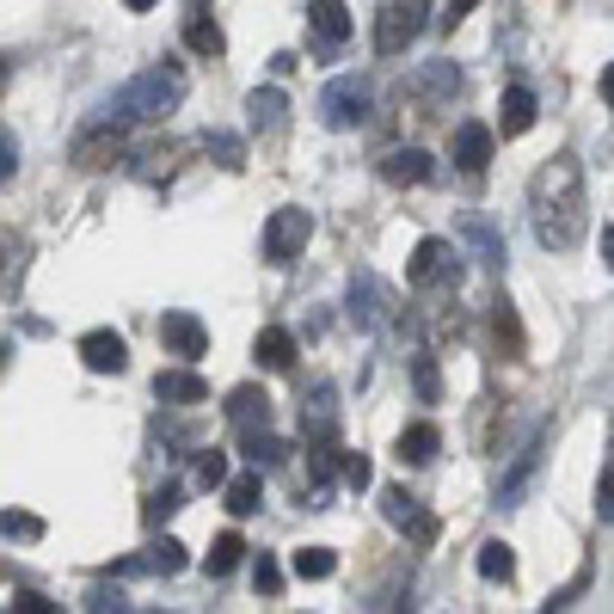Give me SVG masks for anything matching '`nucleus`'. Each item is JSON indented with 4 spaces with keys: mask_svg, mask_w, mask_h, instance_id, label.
<instances>
[{
    "mask_svg": "<svg viewBox=\"0 0 614 614\" xmlns=\"http://www.w3.org/2000/svg\"><path fill=\"white\" fill-rule=\"evenodd\" d=\"M529 222H534V241L548 253H577L590 234V215H584V166L577 154H548L529 178Z\"/></svg>",
    "mask_w": 614,
    "mask_h": 614,
    "instance_id": "obj_1",
    "label": "nucleus"
},
{
    "mask_svg": "<svg viewBox=\"0 0 614 614\" xmlns=\"http://www.w3.org/2000/svg\"><path fill=\"white\" fill-rule=\"evenodd\" d=\"M185 105V74H178L173 62H161V68H142V74H130V81L111 93V117L117 123H161V117H173V111Z\"/></svg>",
    "mask_w": 614,
    "mask_h": 614,
    "instance_id": "obj_2",
    "label": "nucleus"
},
{
    "mask_svg": "<svg viewBox=\"0 0 614 614\" xmlns=\"http://www.w3.org/2000/svg\"><path fill=\"white\" fill-rule=\"evenodd\" d=\"M345 307H350V326H362V332H388V326H400V301H393V289L375 277V270H350Z\"/></svg>",
    "mask_w": 614,
    "mask_h": 614,
    "instance_id": "obj_3",
    "label": "nucleus"
},
{
    "mask_svg": "<svg viewBox=\"0 0 614 614\" xmlns=\"http://www.w3.org/2000/svg\"><path fill=\"white\" fill-rule=\"evenodd\" d=\"M430 0H388L381 7V19H375V50L381 55H406L418 38H424V25H430Z\"/></svg>",
    "mask_w": 614,
    "mask_h": 614,
    "instance_id": "obj_4",
    "label": "nucleus"
},
{
    "mask_svg": "<svg viewBox=\"0 0 614 614\" xmlns=\"http://www.w3.org/2000/svg\"><path fill=\"white\" fill-rule=\"evenodd\" d=\"M412 289H454L461 283V246L442 241V234H424V241L412 246Z\"/></svg>",
    "mask_w": 614,
    "mask_h": 614,
    "instance_id": "obj_5",
    "label": "nucleus"
},
{
    "mask_svg": "<svg viewBox=\"0 0 614 614\" xmlns=\"http://www.w3.org/2000/svg\"><path fill=\"white\" fill-rule=\"evenodd\" d=\"M548 442H553V424L541 418V424L529 430V442H522L516 454H510V468H504V480H498V492H492V504L498 510H510L522 492H529V480L541 473V454H548Z\"/></svg>",
    "mask_w": 614,
    "mask_h": 614,
    "instance_id": "obj_6",
    "label": "nucleus"
},
{
    "mask_svg": "<svg viewBox=\"0 0 614 614\" xmlns=\"http://www.w3.org/2000/svg\"><path fill=\"white\" fill-rule=\"evenodd\" d=\"M307 241H314V215L307 209H270V222H265V258L270 265H295V258L307 253Z\"/></svg>",
    "mask_w": 614,
    "mask_h": 614,
    "instance_id": "obj_7",
    "label": "nucleus"
},
{
    "mask_svg": "<svg viewBox=\"0 0 614 614\" xmlns=\"http://www.w3.org/2000/svg\"><path fill=\"white\" fill-rule=\"evenodd\" d=\"M123 130H130V123H117L111 111L99 123H86V130L74 135V166H81V173H105V166H117L123 161Z\"/></svg>",
    "mask_w": 614,
    "mask_h": 614,
    "instance_id": "obj_8",
    "label": "nucleus"
},
{
    "mask_svg": "<svg viewBox=\"0 0 614 614\" xmlns=\"http://www.w3.org/2000/svg\"><path fill=\"white\" fill-rule=\"evenodd\" d=\"M301 442L307 449L338 442V388L332 381H314V388L301 393Z\"/></svg>",
    "mask_w": 614,
    "mask_h": 614,
    "instance_id": "obj_9",
    "label": "nucleus"
},
{
    "mask_svg": "<svg viewBox=\"0 0 614 614\" xmlns=\"http://www.w3.org/2000/svg\"><path fill=\"white\" fill-rule=\"evenodd\" d=\"M381 516H388L400 534H412L418 548H430V541H437V516H430L424 498H412L406 485H381Z\"/></svg>",
    "mask_w": 614,
    "mask_h": 614,
    "instance_id": "obj_10",
    "label": "nucleus"
},
{
    "mask_svg": "<svg viewBox=\"0 0 614 614\" xmlns=\"http://www.w3.org/2000/svg\"><path fill=\"white\" fill-rule=\"evenodd\" d=\"M320 117H326V130H362L369 123V86L362 81H332L320 93Z\"/></svg>",
    "mask_w": 614,
    "mask_h": 614,
    "instance_id": "obj_11",
    "label": "nucleus"
},
{
    "mask_svg": "<svg viewBox=\"0 0 614 614\" xmlns=\"http://www.w3.org/2000/svg\"><path fill=\"white\" fill-rule=\"evenodd\" d=\"M406 99H418L424 111L454 105V99H461V68H454V62H424V68H412V74H406Z\"/></svg>",
    "mask_w": 614,
    "mask_h": 614,
    "instance_id": "obj_12",
    "label": "nucleus"
},
{
    "mask_svg": "<svg viewBox=\"0 0 614 614\" xmlns=\"http://www.w3.org/2000/svg\"><path fill=\"white\" fill-rule=\"evenodd\" d=\"M161 345L173 350V357L197 362L203 350H209V326H203L197 314H185V307H173V314H161Z\"/></svg>",
    "mask_w": 614,
    "mask_h": 614,
    "instance_id": "obj_13",
    "label": "nucleus"
},
{
    "mask_svg": "<svg viewBox=\"0 0 614 614\" xmlns=\"http://www.w3.org/2000/svg\"><path fill=\"white\" fill-rule=\"evenodd\" d=\"M449 161L461 166L468 178H480L485 166H492V130H485V123H454V135H449Z\"/></svg>",
    "mask_w": 614,
    "mask_h": 614,
    "instance_id": "obj_14",
    "label": "nucleus"
},
{
    "mask_svg": "<svg viewBox=\"0 0 614 614\" xmlns=\"http://www.w3.org/2000/svg\"><path fill=\"white\" fill-rule=\"evenodd\" d=\"M454 234H461V241L473 246V258H480L485 270H504V265H510V246H504V234H498V227L485 222V215H461V222H454Z\"/></svg>",
    "mask_w": 614,
    "mask_h": 614,
    "instance_id": "obj_15",
    "label": "nucleus"
},
{
    "mask_svg": "<svg viewBox=\"0 0 614 614\" xmlns=\"http://www.w3.org/2000/svg\"><path fill=\"white\" fill-rule=\"evenodd\" d=\"M307 31H314V43H320V50H345L350 7H345V0H307Z\"/></svg>",
    "mask_w": 614,
    "mask_h": 614,
    "instance_id": "obj_16",
    "label": "nucleus"
},
{
    "mask_svg": "<svg viewBox=\"0 0 614 614\" xmlns=\"http://www.w3.org/2000/svg\"><path fill=\"white\" fill-rule=\"evenodd\" d=\"M381 178H388V185H430V178H437V161H430L424 147H388V154H381Z\"/></svg>",
    "mask_w": 614,
    "mask_h": 614,
    "instance_id": "obj_17",
    "label": "nucleus"
},
{
    "mask_svg": "<svg viewBox=\"0 0 614 614\" xmlns=\"http://www.w3.org/2000/svg\"><path fill=\"white\" fill-rule=\"evenodd\" d=\"M81 362L93 375H123V369H130V345H123L117 332H105V326H99V332L81 338Z\"/></svg>",
    "mask_w": 614,
    "mask_h": 614,
    "instance_id": "obj_18",
    "label": "nucleus"
},
{
    "mask_svg": "<svg viewBox=\"0 0 614 614\" xmlns=\"http://www.w3.org/2000/svg\"><path fill=\"white\" fill-rule=\"evenodd\" d=\"M154 400L161 406H203L209 400V381L197 369H161L154 375Z\"/></svg>",
    "mask_w": 614,
    "mask_h": 614,
    "instance_id": "obj_19",
    "label": "nucleus"
},
{
    "mask_svg": "<svg viewBox=\"0 0 614 614\" xmlns=\"http://www.w3.org/2000/svg\"><path fill=\"white\" fill-rule=\"evenodd\" d=\"M185 43H191L197 55H209V62L227 50V38H222V25H215V7H209V0H191V13H185Z\"/></svg>",
    "mask_w": 614,
    "mask_h": 614,
    "instance_id": "obj_20",
    "label": "nucleus"
},
{
    "mask_svg": "<svg viewBox=\"0 0 614 614\" xmlns=\"http://www.w3.org/2000/svg\"><path fill=\"white\" fill-rule=\"evenodd\" d=\"M253 357H258V369L283 375V369H295V357H301V345H295V332H283V326H265V332L253 338Z\"/></svg>",
    "mask_w": 614,
    "mask_h": 614,
    "instance_id": "obj_21",
    "label": "nucleus"
},
{
    "mask_svg": "<svg viewBox=\"0 0 614 614\" xmlns=\"http://www.w3.org/2000/svg\"><path fill=\"white\" fill-rule=\"evenodd\" d=\"M534 117H541V111H534L529 86H504V99H498V130H504V135H529Z\"/></svg>",
    "mask_w": 614,
    "mask_h": 614,
    "instance_id": "obj_22",
    "label": "nucleus"
},
{
    "mask_svg": "<svg viewBox=\"0 0 614 614\" xmlns=\"http://www.w3.org/2000/svg\"><path fill=\"white\" fill-rule=\"evenodd\" d=\"M227 418L241 430H270V393L265 388H234L227 393Z\"/></svg>",
    "mask_w": 614,
    "mask_h": 614,
    "instance_id": "obj_23",
    "label": "nucleus"
},
{
    "mask_svg": "<svg viewBox=\"0 0 614 614\" xmlns=\"http://www.w3.org/2000/svg\"><path fill=\"white\" fill-rule=\"evenodd\" d=\"M246 117H253V130H283L289 93H283V86H253V93H246Z\"/></svg>",
    "mask_w": 614,
    "mask_h": 614,
    "instance_id": "obj_24",
    "label": "nucleus"
},
{
    "mask_svg": "<svg viewBox=\"0 0 614 614\" xmlns=\"http://www.w3.org/2000/svg\"><path fill=\"white\" fill-rule=\"evenodd\" d=\"M222 504L234 510V516H258V510H265V480H258V468L234 473V480L222 485Z\"/></svg>",
    "mask_w": 614,
    "mask_h": 614,
    "instance_id": "obj_25",
    "label": "nucleus"
},
{
    "mask_svg": "<svg viewBox=\"0 0 614 614\" xmlns=\"http://www.w3.org/2000/svg\"><path fill=\"white\" fill-rule=\"evenodd\" d=\"M437 449H442V430H437V424H406V430H400V461H406V468H424V461H437Z\"/></svg>",
    "mask_w": 614,
    "mask_h": 614,
    "instance_id": "obj_26",
    "label": "nucleus"
},
{
    "mask_svg": "<svg viewBox=\"0 0 614 614\" xmlns=\"http://www.w3.org/2000/svg\"><path fill=\"white\" fill-rule=\"evenodd\" d=\"M473 565H480L485 584H510V577H516V548H510V541H485Z\"/></svg>",
    "mask_w": 614,
    "mask_h": 614,
    "instance_id": "obj_27",
    "label": "nucleus"
},
{
    "mask_svg": "<svg viewBox=\"0 0 614 614\" xmlns=\"http://www.w3.org/2000/svg\"><path fill=\"white\" fill-rule=\"evenodd\" d=\"M289 572L301 577V584H320V577H332V572H338V553H332V548H295Z\"/></svg>",
    "mask_w": 614,
    "mask_h": 614,
    "instance_id": "obj_28",
    "label": "nucleus"
},
{
    "mask_svg": "<svg viewBox=\"0 0 614 614\" xmlns=\"http://www.w3.org/2000/svg\"><path fill=\"white\" fill-rule=\"evenodd\" d=\"M241 449H246V461H253V468H277L283 454H289L277 430H241Z\"/></svg>",
    "mask_w": 614,
    "mask_h": 614,
    "instance_id": "obj_29",
    "label": "nucleus"
},
{
    "mask_svg": "<svg viewBox=\"0 0 614 614\" xmlns=\"http://www.w3.org/2000/svg\"><path fill=\"white\" fill-rule=\"evenodd\" d=\"M203 147H209V161H215V166H227V173H241V166H246V142H241V135L209 130V135H203Z\"/></svg>",
    "mask_w": 614,
    "mask_h": 614,
    "instance_id": "obj_30",
    "label": "nucleus"
},
{
    "mask_svg": "<svg viewBox=\"0 0 614 614\" xmlns=\"http://www.w3.org/2000/svg\"><path fill=\"white\" fill-rule=\"evenodd\" d=\"M191 565V553L178 548L173 534H161V541H154V548H147V572H161V577H178Z\"/></svg>",
    "mask_w": 614,
    "mask_h": 614,
    "instance_id": "obj_31",
    "label": "nucleus"
},
{
    "mask_svg": "<svg viewBox=\"0 0 614 614\" xmlns=\"http://www.w3.org/2000/svg\"><path fill=\"white\" fill-rule=\"evenodd\" d=\"M241 560H246V541L227 529V534H215V548H209V560H203V565H209V577H227Z\"/></svg>",
    "mask_w": 614,
    "mask_h": 614,
    "instance_id": "obj_32",
    "label": "nucleus"
},
{
    "mask_svg": "<svg viewBox=\"0 0 614 614\" xmlns=\"http://www.w3.org/2000/svg\"><path fill=\"white\" fill-rule=\"evenodd\" d=\"M412 388L424 406L442 400V375H437V357H430V350H412Z\"/></svg>",
    "mask_w": 614,
    "mask_h": 614,
    "instance_id": "obj_33",
    "label": "nucleus"
},
{
    "mask_svg": "<svg viewBox=\"0 0 614 614\" xmlns=\"http://www.w3.org/2000/svg\"><path fill=\"white\" fill-rule=\"evenodd\" d=\"M227 480H234V473H227V454L222 449H203L197 454V485H203V492H222Z\"/></svg>",
    "mask_w": 614,
    "mask_h": 614,
    "instance_id": "obj_34",
    "label": "nucleus"
},
{
    "mask_svg": "<svg viewBox=\"0 0 614 614\" xmlns=\"http://www.w3.org/2000/svg\"><path fill=\"white\" fill-rule=\"evenodd\" d=\"M596 522H614V442L602 449V473H596Z\"/></svg>",
    "mask_w": 614,
    "mask_h": 614,
    "instance_id": "obj_35",
    "label": "nucleus"
},
{
    "mask_svg": "<svg viewBox=\"0 0 614 614\" xmlns=\"http://www.w3.org/2000/svg\"><path fill=\"white\" fill-rule=\"evenodd\" d=\"M338 480H345L350 485V492H369V485H375V468H369V454H338Z\"/></svg>",
    "mask_w": 614,
    "mask_h": 614,
    "instance_id": "obj_36",
    "label": "nucleus"
},
{
    "mask_svg": "<svg viewBox=\"0 0 614 614\" xmlns=\"http://www.w3.org/2000/svg\"><path fill=\"white\" fill-rule=\"evenodd\" d=\"M492 326H498V338H510V357H516V350H522V326H516L510 295H498V301H492Z\"/></svg>",
    "mask_w": 614,
    "mask_h": 614,
    "instance_id": "obj_37",
    "label": "nucleus"
},
{
    "mask_svg": "<svg viewBox=\"0 0 614 614\" xmlns=\"http://www.w3.org/2000/svg\"><path fill=\"white\" fill-rule=\"evenodd\" d=\"M0 534H7V541H38L43 522H38V516H25V510H7V516H0Z\"/></svg>",
    "mask_w": 614,
    "mask_h": 614,
    "instance_id": "obj_38",
    "label": "nucleus"
},
{
    "mask_svg": "<svg viewBox=\"0 0 614 614\" xmlns=\"http://www.w3.org/2000/svg\"><path fill=\"white\" fill-rule=\"evenodd\" d=\"M86 608H93V614H123V608H130V596H123L117 584H99V590H86Z\"/></svg>",
    "mask_w": 614,
    "mask_h": 614,
    "instance_id": "obj_39",
    "label": "nucleus"
},
{
    "mask_svg": "<svg viewBox=\"0 0 614 614\" xmlns=\"http://www.w3.org/2000/svg\"><path fill=\"white\" fill-rule=\"evenodd\" d=\"M50 608H55V602L43 596V590H25V584L7 596V614H50Z\"/></svg>",
    "mask_w": 614,
    "mask_h": 614,
    "instance_id": "obj_40",
    "label": "nucleus"
},
{
    "mask_svg": "<svg viewBox=\"0 0 614 614\" xmlns=\"http://www.w3.org/2000/svg\"><path fill=\"white\" fill-rule=\"evenodd\" d=\"M178 498H185V492H178V485H161V492H154V498H147V504H142V516H147V522H166V516H173V510H178Z\"/></svg>",
    "mask_w": 614,
    "mask_h": 614,
    "instance_id": "obj_41",
    "label": "nucleus"
},
{
    "mask_svg": "<svg viewBox=\"0 0 614 614\" xmlns=\"http://www.w3.org/2000/svg\"><path fill=\"white\" fill-rule=\"evenodd\" d=\"M253 584L265 590V596H277V590H283V565L270 560V553H258V560H253Z\"/></svg>",
    "mask_w": 614,
    "mask_h": 614,
    "instance_id": "obj_42",
    "label": "nucleus"
},
{
    "mask_svg": "<svg viewBox=\"0 0 614 614\" xmlns=\"http://www.w3.org/2000/svg\"><path fill=\"white\" fill-rule=\"evenodd\" d=\"M19 173V142H13V130L0 135V178H13Z\"/></svg>",
    "mask_w": 614,
    "mask_h": 614,
    "instance_id": "obj_43",
    "label": "nucleus"
},
{
    "mask_svg": "<svg viewBox=\"0 0 614 614\" xmlns=\"http://www.w3.org/2000/svg\"><path fill=\"white\" fill-rule=\"evenodd\" d=\"M473 7H480V0H449V7H442V19H437V25H442V31H454V25H461V19L473 13Z\"/></svg>",
    "mask_w": 614,
    "mask_h": 614,
    "instance_id": "obj_44",
    "label": "nucleus"
},
{
    "mask_svg": "<svg viewBox=\"0 0 614 614\" xmlns=\"http://www.w3.org/2000/svg\"><path fill=\"white\" fill-rule=\"evenodd\" d=\"M602 105H614V62L602 68Z\"/></svg>",
    "mask_w": 614,
    "mask_h": 614,
    "instance_id": "obj_45",
    "label": "nucleus"
},
{
    "mask_svg": "<svg viewBox=\"0 0 614 614\" xmlns=\"http://www.w3.org/2000/svg\"><path fill=\"white\" fill-rule=\"evenodd\" d=\"M602 258H608V270H614V227H602Z\"/></svg>",
    "mask_w": 614,
    "mask_h": 614,
    "instance_id": "obj_46",
    "label": "nucleus"
},
{
    "mask_svg": "<svg viewBox=\"0 0 614 614\" xmlns=\"http://www.w3.org/2000/svg\"><path fill=\"white\" fill-rule=\"evenodd\" d=\"M123 7H130V13H147V7H154V0H123Z\"/></svg>",
    "mask_w": 614,
    "mask_h": 614,
    "instance_id": "obj_47",
    "label": "nucleus"
}]
</instances>
